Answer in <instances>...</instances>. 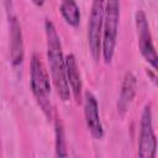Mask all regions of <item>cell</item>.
Wrapping results in <instances>:
<instances>
[{
  "label": "cell",
  "instance_id": "14",
  "mask_svg": "<svg viewBox=\"0 0 158 158\" xmlns=\"http://www.w3.org/2000/svg\"><path fill=\"white\" fill-rule=\"evenodd\" d=\"M63 1H69V0H60V2H63Z\"/></svg>",
  "mask_w": 158,
  "mask_h": 158
},
{
  "label": "cell",
  "instance_id": "4",
  "mask_svg": "<svg viewBox=\"0 0 158 158\" xmlns=\"http://www.w3.org/2000/svg\"><path fill=\"white\" fill-rule=\"evenodd\" d=\"M105 12V0H93L90 17L88 22V42L93 58L99 59L101 52V33Z\"/></svg>",
  "mask_w": 158,
  "mask_h": 158
},
{
  "label": "cell",
  "instance_id": "13",
  "mask_svg": "<svg viewBox=\"0 0 158 158\" xmlns=\"http://www.w3.org/2000/svg\"><path fill=\"white\" fill-rule=\"evenodd\" d=\"M32 2H33L35 5H37V6H42L43 2H44V0H32Z\"/></svg>",
  "mask_w": 158,
  "mask_h": 158
},
{
  "label": "cell",
  "instance_id": "12",
  "mask_svg": "<svg viewBox=\"0 0 158 158\" xmlns=\"http://www.w3.org/2000/svg\"><path fill=\"white\" fill-rule=\"evenodd\" d=\"M67 149H65V138H64V131L60 120H56V156L57 157H67Z\"/></svg>",
  "mask_w": 158,
  "mask_h": 158
},
{
  "label": "cell",
  "instance_id": "10",
  "mask_svg": "<svg viewBox=\"0 0 158 158\" xmlns=\"http://www.w3.org/2000/svg\"><path fill=\"white\" fill-rule=\"evenodd\" d=\"M65 73H67V80H68V84L73 93V96L77 102H80L83 84H81L77 59H75L74 54H72V53L65 57Z\"/></svg>",
  "mask_w": 158,
  "mask_h": 158
},
{
  "label": "cell",
  "instance_id": "7",
  "mask_svg": "<svg viewBox=\"0 0 158 158\" xmlns=\"http://www.w3.org/2000/svg\"><path fill=\"white\" fill-rule=\"evenodd\" d=\"M9 14V36H10V56L11 63L15 68L20 67L23 60V42H22V33L21 27L17 21V17L10 9L7 10Z\"/></svg>",
  "mask_w": 158,
  "mask_h": 158
},
{
  "label": "cell",
  "instance_id": "2",
  "mask_svg": "<svg viewBox=\"0 0 158 158\" xmlns=\"http://www.w3.org/2000/svg\"><path fill=\"white\" fill-rule=\"evenodd\" d=\"M30 75H31V89L32 93L38 101L40 106L44 111V114L51 117L52 116V104L49 100L51 95V84H49V75L48 72L41 60L37 53L32 54L31 65H30Z\"/></svg>",
  "mask_w": 158,
  "mask_h": 158
},
{
  "label": "cell",
  "instance_id": "3",
  "mask_svg": "<svg viewBox=\"0 0 158 158\" xmlns=\"http://www.w3.org/2000/svg\"><path fill=\"white\" fill-rule=\"evenodd\" d=\"M120 21V0H105V12L101 33V52L105 63H110L116 46Z\"/></svg>",
  "mask_w": 158,
  "mask_h": 158
},
{
  "label": "cell",
  "instance_id": "5",
  "mask_svg": "<svg viewBox=\"0 0 158 158\" xmlns=\"http://www.w3.org/2000/svg\"><path fill=\"white\" fill-rule=\"evenodd\" d=\"M157 139L153 131L152 109L151 104L146 105L139 122V139H138V156L141 158H153L156 156Z\"/></svg>",
  "mask_w": 158,
  "mask_h": 158
},
{
  "label": "cell",
  "instance_id": "6",
  "mask_svg": "<svg viewBox=\"0 0 158 158\" xmlns=\"http://www.w3.org/2000/svg\"><path fill=\"white\" fill-rule=\"evenodd\" d=\"M135 21H136L139 51H141L143 58L146 59V62H148V64L156 70L158 57H157V53H156V49L153 46L152 35H151V30H149V25H148L146 14L142 10H138L135 15Z\"/></svg>",
  "mask_w": 158,
  "mask_h": 158
},
{
  "label": "cell",
  "instance_id": "8",
  "mask_svg": "<svg viewBox=\"0 0 158 158\" xmlns=\"http://www.w3.org/2000/svg\"><path fill=\"white\" fill-rule=\"evenodd\" d=\"M84 114H85V121H86L88 130L90 131L93 137L96 139L102 138L104 128H102V123H101L100 115H99L98 101L90 91H86L84 94Z\"/></svg>",
  "mask_w": 158,
  "mask_h": 158
},
{
  "label": "cell",
  "instance_id": "11",
  "mask_svg": "<svg viewBox=\"0 0 158 158\" xmlns=\"http://www.w3.org/2000/svg\"><path fill=\"white\" fill-rule=\"evenodd\" d=\"M59 11L65 20V22L73 27L79 26L80 22V11L79 6L77 5L75 0H69V1H63L60 2Z\"/></svg>",
  "mask_w": 158,
  "mask_h": 158
},
{
  "label": "cell",
  "instance_id": "9",
  "mask_svg": "<svg viewBox=\"0 0 158 158\" xmlns=\"http://www.w3.org/2000/svg\"><path fill=\"white\" fill-rule=\"evenodd\" d=\"M137 89V80L132 72H127L123 77V81L121 85V91L117 101V111L120 115H123L130 107Z\"/></svg>",
  "mask_w": 158,
  "mask_h": 158
},
{
  "label": "cell",
  "instance_id": "1",
  "mask_svg": "<svg viewBox=\"0 0 158 158\" xmlns=\"http://www.w3.org/2000/svg\"><path fill=\"white\" fill-rule=\"evenodd\" d=\"M44 30H46V38H47V57H48L52 81L60 99L63 101H68L70 98V89L67 80L65 57L63 56V52H62L60 40L51 20H46Z\"/></svg>",
  "mask_w": 158,
  "mask_h": 158
}]
</instances>
